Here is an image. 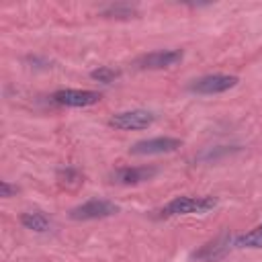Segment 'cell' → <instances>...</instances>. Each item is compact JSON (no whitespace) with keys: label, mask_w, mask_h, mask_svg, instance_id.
I'll use <instances>...</instances> for the list:
<instances>
[{"label":"cell","mask_w":262,"mask_h":262,"mask_svg":"<svg viewBox=\"0 0 262 262\" xmlns=\"http://www.w3.org/2000/svg\"><path fill=\"white\" fill-rule=\"evenodd\" d=\"M217 207V199L211 194L203 196H176L160 209L162 217H180V215H203Z\"/></svg>","instance_id":"6da1fadb"},{"label":"cell","mask_w":262,"mask_h":262,"mask_svg":"<svg viewBox=\"0 0 262 262\" xmlns=\"http://www.w3.org/2000/svg\"><path fill=\"white\" fill-rule=\"evenodd\" d=\"M239 82L237 76H229V74H209V76H203V78H196L188 84V90L192 94H203V96H209V94H221V92H227L231 88H235Z\"/></svg>","instance_id":"7a4b0ae2"},{"label":"cell","mask_w":262,"mask_h":262,"mask_svg":"<svg viewBox=\"0 0 262 262\" xmlns=\"http://www.w3.org/2000/svg\"><path fill=\"white\" fill-rule=\"evenodd\" d=\"M119 213V205H115L108 199H90L70 211V217L74 221H94V219H104Z\"/></svg>","instance_id":"3957f363"},{"label":"cell","mask_w":262,"mask_h":262,"mask_svg":"<svg viewBox=\"0 0 262 262\" xmlns=\"http://www.w3.org/2000/svg\"><path fill=\"white\" fill-rule=\"evenodd\" d=\"M156 121V115L145 108H131V111H121L115 113L108 119V125L119 129V131H135V129H147Z\"/></svg>","instance_id":"277c9868"},{"label":"cell","mask_w":262,"mask_h":262,"mask_svg":"<svg viewBox=\"0 0 262 262\" xmlns=\"http://www.w3.org/2000/svg\"><path fill=\"white\" fill-rule=\"evenodd\" d=\"M182 145L178 137H151V139H141L129 147V154L133 156H160V154H170L176 151Z\"/></svg>","instance_id":"5b68a950"},{"label":"cell","mask_w":262,"mask_h":262,"mask_svg":"<svg viewBox=\"0 0 262 262\" xmlns=\"http://www.w3.org/2000/svg\"><path fill=\"white\" fill-rule=\"evenodd\" d=\"M182 57L184 53L180 49H158V51L137 57L135 66L139 70H164V68H172L178 61H182Z\"/></svg>","instance_id":"8992f818"},{"label":"cell","mask_w":262,"mask_h":262,"mask_svg":"<svg viewBox=\"0 0 262 262\" xmlns=\"http://www.w3.org/2000/svg\"><path fill=\"white\" fill-rule=\"evenodd\" d=\"M51 100L55 104H61V106H76V108H82V106H92L100 100V92H94V90H78V88H63V90H57L51 94Z\"/></svg>","instance_id":"52a82bcc"},{"label":"cell","mask_w":262,"mask_h":262,"mask_svg":"<svg viewBox=\"0 0 262 262\" xmlns=\"http://www.w3.org/2000/svg\"><path fill=\"white\" fill-rule=\"evenodd\" d=\"M156 174H158L156 166H123L111 172V182L123 184V186H135L151 180Z\"/></svg>","instance_id":"ba28073f"},{"label":"cell","mask_w":262,"mask_h":262,"mask_svg":"<svg viewBox=\"0 0 262 262\" xmlns=\"http://www.w3.org/2000/svg\"><path fill=\"white\" fill-rule=\"evenodd\" d=\"M229 242H231V239H229L227 235H221V237H217L215 242L205 244L199 252L192 254V258H194V260H203V262H215V260L223 258V256L229 252Z\"/></svg>","instance_id":"9c48e42d"},{"label":"cell","mask_w":262,"mask_h":262,"mask_svg":"<svg viewBox=\"0 0 262 262\" xmlns=\"http://www.w3.org/2000/svg\"><path fill=\"white\" fill-rule=\"evenodd\" d=\"M20 223L27 229L37 231V233H43V231H47L51 227V219L45 213H41V211H27V213H23L20 215Z\"/></svg>","instance_id":"30bf717a"},{"label":"cell","mask_w":262,"mask_h":262,"mask_svg":"<svg viewBox=\"0 0 262 262\" xmlns=\"http://www.w3.org/2000/svg\"><path fill=\"white\" fill-rule=\"evenodd\" d=\"M237 248H252V250H260L262 248V223L256 225L254 229H250L248 233L235 237L233 242Z\"/></svg>","instance_id":"8fae6325"},{"label":"cell","mask_w":262,"mask_h":262,"mask_svg":"<svg viewBox=\"0 0 262 262\" xmlns=\"http://www.w3.org/2000/svg\"><path fill=\"white\" fill-rule=\"evenodd\" d=\"M135 14H137V8L133 4H123V2L108 4L102 8V16L106 18H131Z\"/></svg>","instance_id":"7c38bea8"},{"label":"cell","mask_w":262,"mask_h":262,"mask_svg":"<svg viewBox=\"0 0 262 262\" xmlns=\"http://www.w3.org/2000/svg\"><path fill=\"white\" fill-rule=\"evenodd\" d=\"M119 76H121V72L115 70V68H108V66H100V68H96V70L90 72V78L96 80V82H102V84H111Z\"/></svg>","instance_id":"4fadbf2b"},{"label":"cell","mask_w":262,"mask_h":262,"mask_svg":"<svg viewBox=\"0 0 262 262\" xmlns=\"http://www.w3.org/2000/svg\"><path fill=\"white\" fill-rule=\"evenodd\" d=\"M57 180H59V184H66V186H76V184L82 180V176H80V172H78L76 168L66 166V168H61V170L57 172Z\"/></svg>","instance_id":"5bb4252c"},{"label":"cell","mask_w":262,"mask_h":262,"mask_svg":"<svg viewBox=\"0 0 262 262\" xmlns=\"http://www.w3.org/2000/svg\"><path fill=\"white\" fill-rule=\"evenodd\" d=\"M16 192H18L16 184H10L8 180H2V182H0V196L8 199V196H12V194H16Z\"/></svg>","instance_id":"9a60e30c"}]
</instances>
